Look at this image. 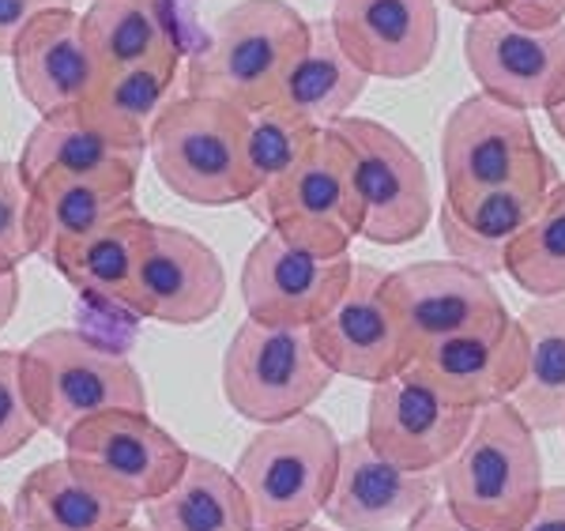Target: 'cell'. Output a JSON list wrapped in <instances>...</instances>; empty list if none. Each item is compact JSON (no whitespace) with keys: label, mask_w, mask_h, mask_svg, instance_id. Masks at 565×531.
<instances>
[{"label":"cell","mask_w":565,"mask_h":531,"mask_svg":"<svg viewBox=\"0 0 565 531\" xmlns=\"http://www.w3.org/2000/svg\"><path fill=\"white\" fill-rule=\"evenodd\" d=\"M543 490L540 442L513 400L482 407L471 437L441 468V501L476 531H521Z\"/></svg>","instance_id":"6da1fadb"},{"label":"cell","mask_w":565,"mask_h":531,"mask_svg":"<svg viewBox=\"0 0 565 531\" xmlns=\"http://www.w3.org/2000/svg\"><path fill=\"white\" fill-rule=\"evenodd\" d=\"M309 45V20L282 0H242L215 20V31L193 50L185 95L218 98L257 114L279 103L295 61Z\"/></svg>","instance_id":"7a4b0ae2"},{"label":"cell","mask_w":565,"mask_h":531,"mask_svg":"<svg viewBox=\"0 0 565 531\" xmlns=\"http://www.w3.org/2000/svg\"><path fill=\"white\" fill-rule=\"evenodd\" d=\"M340 448L335 429L313 411L253 434L234 464L253 531H302L317 524L332 498Z\"/></svg>","instance_id":"3957f363"},{"label":"cell","mask_w":565,"mask_h":531,"mask_svg":"<svg viewBox=\"0 0 565 531\" xmlns=\"http://www.w3.org/2000/svg\"><path fill=\"white\" fill-rule=\"evenodd\" d=\"M23 354V389L42 429L65 437L103 411H140L148 415V389L140 370L121 351L95 343L84 332L53 328Z\"/></svg>","instance_id":"277c9868"},{"label":"cell","mask_w":565,"mask_h":531,"mask_svg":"<svg viewBox=\"0 0 565 531\" xmlns=\"http://www.w3.org/2000/svg\"><path fill=\"white\" fill-rule=\"evenodd\" d=\"M249 114L218 98L178 95L151 128V159L162 185L196 208L249 204L245 170Z\"/></svg>","instance_id":"5b68a950"},{"label":"cell","mask_w":565,"mask_h":531,"mask_svg":"<svg viewBox=\"0 0 565 531\" xmlns=\"http://www.w3.org/2000/svg\"><path fill=\"white\" fill-rule=\"evenodd\" d=\"M335 381L313 347V328L242 320L223 354V396L242 418L276 426L313 411Z\"/></svg>","instance_id":"8992f818"},{"label":"cell","mask_w":565,"mask_h":531,"mask_svg":"<svg viewBox=\"0 0 565 531\" xmlns=\"http://www.w3.org/2000/svg\"><path fill=\"white\" fill-rule=\"evenodd\" d=\"M253 215L290 245L321 256L351 253L362 237V204L354 192L351 151L335 128H324L306 159L268 197L253 200Z\"/></svg>","instance_id":"52a82bcc"},{"label":"cell","mask_w":565,"mask_h":531,"mask_svg":"<svg viewBox=\"0 0 565 531\" xmlns=\"http://www.w3.org/2000/svg\"><path fill=\"white\" fill-rule=\"evenodd\" d=\"M441 178L445 192H479L516 181H562V173L540 148L532 117L479 91L452 106L445 121Z\"/></svg>","instance_id":"ba28073f"},{"label":"cell","mask_w":565,"mask_h":531,"mask_svg":"<svg viewBox=\"0 0 565 531\" xmlns=\"http://www.w3.org/2000/svg\"><path fill=\"white\" fill-rule=\"evenodd\" d=\"M351 151L354 192L362 204V237L373 245H407L430 231V173L404 136L370 117L332 125Z\"/></svg>","instance_id":"9c48e42d"},{"label":"cell","mask_w":565,"mask_h":531,"mask_svg":"<svg viewBox=\"0 0 565 531\" xmlns=\"http://www.w3.org/2000/svg\"><path fill=\"white\" fill-rule=\"evenodd\" d=\"M476 418L479 411L452 404L418 365H407L370 389L366 442L399 468L441 475L471 437Z\"/></svg>","instance_id":"30bf717a"},{"label":"cell","mask_w":565,"mask_h":531,"mask_svg":"<svg viewBox=\"0 0 565 531\" xmlns=\"http://www.w3.org/2000/svg\"><path fill=\"white\" fill-rule=\"evenodd\" d=\"M65 456L117 498L148 506L181 479L193 453L140 411H103L65 437Z\"/></svg>","instance_id":"8fae6325"},{"label":"cell","mask_w":565,"mask_h":531,"mask_svg":"<svg viewBox=\"0 0 565 531\" xmlns=\"http://www.w3.org/2000/svg\"><path fill=\"white\" fill-rule=\"evenodd\" d=\"M463 61L487 95L516 109H554L565 98V23L532 31L505 12L468 20Z\"/></svg>","instance_id":"7c38bea8"},{"label":"cell","mask_w":565,"mask_h":531,"mask_svg":"<svg viewBox=\"0 0 565 531\" xmlns=\"http://www.w3.org/2000/svg\"><path fill=\"white\" fill-rule=\"evenodd\" d=\"M385 268L354 264L351 287L313 325V347L335 378L362 381L370 389L415 365L404 325L385 295Z\"/></svg>","instance_id":"4fadbf2b"},{"label":"cell","mask_w":565,"mask_h":531,"mask_svg":"<svg viewBox=\"0 0 565 531\" xmlns=\"http://www.w3.org/2000/svg\"><path fill=\"white\" fill-rule=\"evenodd\" d=\"M354 261L321 256L290 245L287 237L268 231L257 237L242 264V301L245 314L260 325H302L313 328L343 290L351 287Z\"/></svg>","instance_id":"5bb4252c"},{"label":"cell","mask_w":565,"mask_h":531,"mask_svg":"<svg viewBox=\"0 0 565 531\" xmlns=\"http://www.w3.org/2000/svg\"><path fill=\"white\" fill-rule=\"evenodd\" d=\"M385 295L404 325L415 359L423 347L509 317L505 301L494 290V279L460 261H423L388 272Z\"/></svg>","instance_id":"9a60e30c"},{"label":"cell","mask_w":565,"mask_h":531,"mask_svg":"<svg viewBox=\"0 0 565 531\" xmlns=\"http://www.w3.org/2000/svg\"><path fill=\"white\" fill-rule=\"evenodd\" d=\"M223 298L226 272L212 245L181 226L154 223L148 253L121 306L162 325L193 328L212 320L223 309Z\"/></svg>","instance_id":"2e32d148"},{"label":"cell","mask_w":565,"mask_h":531,"mask_svg":"<svg viewBox=\"0 0 565 531\" xmlns=\"http://www.w3.org/2000/svg\"><path fill=\"white\" fill-rule=\"evenodd\" d=\"M437 498L441 475L399 468L359 434L340 448V471L324 517L335 531H407Z\"/></svg>","instance_id":"e0dca14e"},{"label":"cell","mask_w":565,"mask_h":531,"mask_svg":"<svg viewBox=\"0 0 565 531\" xmlns=\"http://www.w3.org/2000/svg\"><path fill=\"white\" fill-rule=\"evenodd\" d=\"M332 31L370 79H412L437 57L434 0H332Z\"/></svg>","instance_id":"ac0fdd59"},{"label":"cell","mask_w":565,"mask_h":531,"mask_svg":"<svg viewBox=\"0 0 565 531\" xmlns=\"http://www.w3.org/2000/svg\"><path fill=\"white\" fill-rule=\"evenodd\" d=\"M415 365L460 407L482 411L509 404L524 381L527 336L521 320L505 317L476 332L423 347Z\"/></svg>","instance_id":"d6986e66"},{"label":"cell","mask_w":565,"mask_h":531,"mask_svg":"<svg viewBox=\"0 0 565 531\" xmlns=\"http://www.w3.org/2000/svg\"><path fill=\"white\" fill-rule=\"evenodd\" d=\"M554 185L558 181H516L501 189L445 192L437 204V231L445 249L452 261L494 279L498 272H505L509 249L535 223Z\"/></svg>","instance_id":"ffe728a7"},{"label":"cell","mask_w":565,"mask_h":531,"mask_svg":"<svg viewBox=\"0 0 565 531\" xmlns=\"http://www.w3.org/2000/svg\"><path fill=\"white\" fill-rule=\"evenodd\" d=\"M15 84L42 117L79 109L103 79L84 39V15L72 8L42 12L15 42Z\"/></svg>","instance_id":"44dd1931"},{"label":"cell","mask_w":565,"mask_h":531,"mask_svg":"<svg viewBox=\"0 0 565 531\" xmlns=\"http://www.w3.org/2000/svg\"><path fill=\"white\" fill-rule=\"evenodd\" d=\"M132 501L90 479L68 460L34 468L15 490L12 512L23 531H117L136 520Z\"/></svg>","instance_id":"7402d4cb"},{"label":"cell","mask_w":565,"mask_h":531,"mask_svg":"<svg viewBox=\"0 0 565 531\" xmlns=\"http://www.w3.org/2000/svg\"><path fill=\"white\" fill-rule=\"evenodd\" d=\"M143 155L125 151L117 144L103 140L90 128L79 109L42 117L34 132L26 136L20 155V173L26 189H34L45 178H79V181H117L136 185Z\"/></svg>","instance_id":"603a6c76"},{"label":"cell","mask_w":565,"mask_h":531,"mask_svg":"<svg viewBox=\"0 0 565 531\" xmlns=\"http://www.w3.org/2000/svg\"><path fill=\"white\" fill-rule=\"evenodd\" d=\"M181 57H162L132 68L106 72L79 106V117L95 128L103 140L117 144L125 151L143 155L151 144V128L162 117V109L174 103Z\"/></svg>","instance_id":"cb8c5ba5"},{"label":"cell","mask_w":565,"mask_h":531,"mask_svg":"<svg viewBox=\"0 0 565 531\" xmlns=\"http://www.w3.org/2000/svg\"><path fill=\"white\" fill-rule=\"evenodd\" d=\"M136 208V185L117 181H79V178H45L31 189V234L34 253L42 261H57L72 245L103 231Z\"/></svg>","instance_id":"d4e9b609"},{"label":"cell","mask_w":565,"mask_h":531,"mask_svg":"<svg viewBox=\"0 0 565 531\" xmlns=\"http://www.w3.org/2000/svg\"><path fill=\"white\" fill-rule=\"evenodd\" d=\"M366 84L370 76L340 45L332 23L313 20L309 23V45L295 61V68L287 72V79H282L276 106L302 117L313 128H332L343 117H351L348 109L362 98Z\"/></svg>","instance_id":"484cf974"},{"label":"cell","mask_w":565,"mask_h":531,"mask_svg":"<svg viewBox=\"0 0 565 531\" xmlns=\"http://www.w3.org/2000/svg\"><path fill=\"white\" fill-rule=\"evenodd\" d=\"M84 39L103 76L132 64L181 57L170 0H90L84 12Z\"/></svg>","instance_id":"4316f807"},{"label":"cell","mask_w":565,"mask_h":531,"mask_svg":"<svg viewBox=\"0 0 565 531\" xmlns=\"http://www.w3.org/2000/svg\"><path fill=\"white\" fill-rule=\"evenodd\" d=\"M151 531H253L249 501L223 464L189 456V468L162 498L143 506Z\"/></svg>","instance_id":"83f0119b"},{"label":"cell","mask_w":565,"mask_h":531,"mask_svg":"<svg viewBox=\"0 0 565 531\" xmlns=\"http://www.w3.org/2000/svg\"><path fill=\"white\" fill-rule=\"evenodd\" d=\"M516 320L527 336V365L513 407L535 434H551L565 426V295L535 298Z\"/></svg>","instance_id":"f1b7e54d"},{"label":"cell","mask_w":565,"mask_h":531,"mask_svg":"<svg viewBox=\"0 0 565 531\" xmlns=\"http://www.w3.org/2000/svg\"><path fill=\"white\" fill-rule=\"evenodd\" d=\"M151 226V219H143L140 212L121 215L114 223H106L103 231L84 237L79 245H72L68 253H61L53 261V268L84 295L121 306L136 272H140L143 253H148Z\"/></svg>","instance_id":"f546056e"},{"label":"cell","mask_w":565,"mask_h":531,"mask_svg":"<svg viewBox=\"0 0 565 531\" xmlns=\"http://www.w3.org/2000/svg\"><path fill=\"white\" fill-rule=\"evenodd\" d=\"M324 128H313L302 117L287 114L282 106H268L249 114L245 132V170H249V204L268 197L290 178V170L306 159Z\"/></svg>","instance_id":"4dcf8cb0"},{"label":"cell","mask_w":565,"mask_h":531,"mask_svg":"<svg viewBox=\"0 0 565 531\" xmlns=\"http://www.w3.org/2000/svg\"><path fill=\"white\" fill-rule=\"evenodd\" d=\"M505 272L532 298L565 295V181L551 189L535 223L513 242Z\"/></svg>","instance_id":"1f68e13d"},{"label":"cell","mask_w":565,"mask_h":531,"mask_svg":"<svg viewBox=\"0 0 565 531\" xmlns=\"http://www.w3.org/2000/svg\"><path fill=\"white\" fill-rule=\"evenodd\" d=\"M26 256H34L31 189L20 173V162H0V276L15 272Z\"/></svg>","instance_id":"d6a6232c"},{"label":"cell","mask_w":565,"mask_h":531,"mask_svg":"<svg viewBox=\"0 0 565 531\" xmlns=\"http://www.w3.org/2000/svg\"><path fill=\"white\" fill-rule=\"evenodd\" d=\"M42 429L23 389V354L0 351V460L23 453Z\"/></svg>","instance_id":"836d02e7"},{"label":"cell","mask_w":565,"mask_h":531,"mask_svg":"<svg viewBox=\"0 0 565 531\" xmlns=\"http://www.w3.org/2000/svg\"><path fill=\"white\" fill-rule=\"evenodd\" d=\"M53 8H72V0H0V57H12L20 34Z\"/></svg>","instance_id":"e575fe53"},{"label":"cell","mask_w":565,"mask_h":531,"mask_svg":"<svg viewBox=\"0 0 565 531\" xmlns=\"http://www.w3.org/2000/svg\"><path fill=\"white\" fill-rule=\"evenodd\" d=\"M498 12L532 26V31H546V26H558L565 20V0H501Z\"/></svg>","instance_id":"d590c367"},{"label":"cell","mask_w":565,"mask_h":531,"mask_svg":"<svg viewBox=\"0 0 565 531\" xmlns=\"http://www.w3.org/2000/svg\"><path fill=\"white\" fill-rule=\"evenodd\" d=\"M521 531H565V487H546L540 509Z\"/></svg>","instance_id":"8d00e7d4"},{"label":"cell","mask_w":565,"mask_h":531,"mask_svg":"<svg viewBox=\"0 0 565 531\" xmlns=\"http://www.w3.org/2000/svg\"><path fill=\"white\" fill-rule=\"evenodd\" d=\"M407 531H476V528H468V524H463V520L452 517V509L445 506L441 498H437L434 506L426 509L423 517H418L415 524L407 528Z\"/></svg>","instance_id":"74e56055"},{"label":"cell","mask_w":565,"mask_h":531,"mask_svg":"<svg viewBox=\"0 0 565 531\" xmlns=\"http://www.w3.org/2000/svg\"><path fill=\"white\" fill-rule=\"evenodd\" d=\"M15 306H20V276L8 272V276H0V328L15 317Z\"/></svg>","instance_id":"f35d334b"},{"label":"cell","mask_w":565,"mask_h":531,"mask_svg":"<svg viewBox=\"0 0 565 531\" xmlns=\"http://www.w3.org/2000/svg\"><path fill=\"white\" fill-rule=\"evenodd\" d=\"M457 12H463L468 20H476V15H487V12H498L501 0H449Z\"/></svg>","instance_id":"ab89813d"},{"label":"cell","mask_w":565,"mask_h":531,"mask_svg":"<svg viewBox=\"0 0 565 531\" xmlns=\"http://www.w3.org/2000/svg\"><path fill=\"white\" fill-rule=\"evenodd\" d=\"M546 117H551V125H554V132H558V140L565 144V98L554 109H546Z\"/></svg>","instance_id":"60d3db41"},{"label":"cell","mask_w":565,"mask_h":531,"mask_svg":"<svg viewBox=\"0 0 565 531\" xmlns=\"http://www.w3.org/2000/svg\"><path fill=\"white\" fill-rule=\"evenodd\" d=\"M0 531H23L20 528V520H15V512L4 506V501H0Z\"/></svg>","instance_id":"b9f144b4"},{"label":"cell","mask_w":565,"mask_h":531,"mask_svg":"<svg viewBox=\"0 0 565 531\" xmlns=\"http://www.w3.org/2000/svg\"><path fill=\"white\" fill-rule=\"evenodd\" d=\"M117 531H151L148 524H136V520H132V524H125V528H117Z\"/></svg>","instance_id":"7bdbcfd3"},{"label":"cell","mask_w":565,"mask_h":531,"mask_svg":"<svg viewBox=\"0 0 565 531\" xmlns=\"http://www.w3.org/2000/svg\"><path fill=\"white\" fill-rule=\"evenodd\" d=\"M302 531H335V528H324V524H309V528H302Z\"/></svg>","instance_id":"ee69618b"},{"label":"cell","mask_w":565,"mask_h":531,"mask_svg":"<svg viewBox=\"0 0 565 531\" xmlns=\"http://www.w3.org/2000/svg\"><path fill=\"white\" fill-rule=\"evenodd\" d=\"M562 429H565V426H562Z\"/></svg>","instance_id":"f6af8a7d"}]
</instances>
